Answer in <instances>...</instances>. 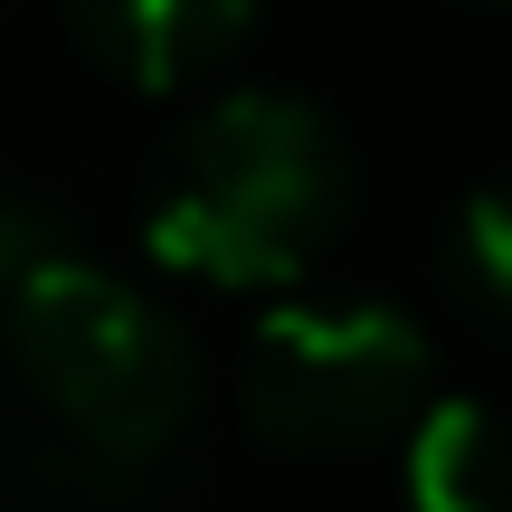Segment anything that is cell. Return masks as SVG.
<instances>
[{
  "mask_svg": "<svg viewBox=\"0 0 512 512\" xmlns=\"http://www.w3.org/2000/svg\"><path fill=\"white\" fill-rule=\"evenodd\" d=\"M0 342L76 446L162 456L200 408V351L133 275L95 266L48 209H0Z\"/></svg>",
  "mask_w": 512,
  "mask_h": 512,
  "instance_id": "6da1fadb",
  "label": "cell"
},
{
  "mask_svg": "<svg viewBox=\"0 0 512 512\" xmlns=\"http://www.w3.org/2000/svg\"><path fill=\"white\" fill-rule=\"evenodd\" d=\"M351 190L361 171L342 124L304 95L247 86L181 124V143L152 171L143 238L200 285H285L342 238Z\"/></svg>",
  "mask_w": 512,
  "mask_h": 512,
  "instance_id": "7a4b0ae2",
  "label": "cell"
},
{
  "mask_svg": "<svg viewBox=\"0 0 512 512\" xmlns=\"http://www.w3.org/2000/svg\"><path fill=\"white\" fill-rule=\"evenodd\" d=\"M427 408V332L399 304H285L247 342V427L275 456H370Z\"/></svg>",
  "mask_w": 512,
  "mask_h": 512,
  "instance_id": "3957f363",
  "label": "cell"
},
{
  "mask_svg": "<svg viewBox=\"0 0 512 512\" xmlns=\"http://www.w3.org/2000/svg\"><path fill=\"white\" fill-rule=\"evenodd\" d=\"M247 19H256V0H67L76 48L143 95H171L190 76H209L247 38Z\"/></svg>",
  "mask_w": 512,
  "mask_h": 512,
  "instance_id": "277c9868",
  "label": "cell"
},
{
  "mask_svg": "<svg viewBox=\"0 0 512 512\" xmlns=\"http://www.w3.org/2000/svg\"><path fill=\"white\" fill-rule=\"evenodd\" d=\"M408 503L418 512H512V418L446 399L408 418Z\"/></svg>",
  "mask_w": 512,
  "mask_h": 512,
  "instance_id": "5b68a950",
  "label": "cell"
},
{
  "mask_svg": "<svg viewBox=\"0 0 512 512\" xmlns=\"http://www.w3.org/2000/svg\"><path fill=\"white\" fill-rule=\"evenodd\" d=\"M456 285H465V304L484 313L494 332H512V181L494 190H475V200L456 209Z\"/></svg>",
  "mask_w": 512,
  "mask_h": 512,
  "instance_id": "8992f818",
  "label": "cell"
}]
</instances>
